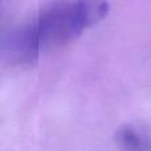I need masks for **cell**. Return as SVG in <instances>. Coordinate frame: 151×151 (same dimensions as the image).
<instances>
[{"label":"cell","instance_id":"obj_2","mask_svg":"<svg viewBox=\"0 0 151 151\" xmlns=\"http://www.w3.org/2000/svg\"><path fill=\"white\" fill-rule=\"evenodd\" d=\"M115 141L121 151H150V137L146 129L129 123L117 131Z\"/></svg>","mask_w":151,"mask_h":151},{"label":"cell","instance_id":"obj_1","mask_svg":"<svg viewBox=\"0 0 151 151\" xmlns=\"http://www.w3.org/2000/svg\"><path fill=\"white\" fill-rule=\"evenodd\" d=\"M109 12L106 0H58L44 7L19 33L13 48L21 57L76 39Z\"/></svg>","mask_w":151,"mask_h":151}]
</instances>
